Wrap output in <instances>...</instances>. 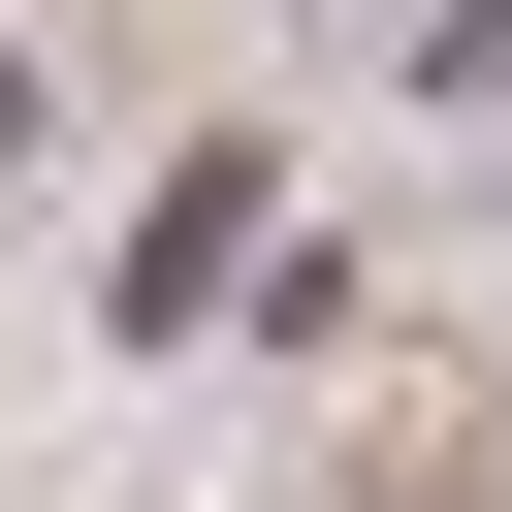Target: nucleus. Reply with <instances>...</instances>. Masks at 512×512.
Returning <instances> with one entry per match:
<instances>
[{"label": "nucleus", "mask_w": 512, "mask_h": 512, "mask_svg": "<svg viewBox=\"0 0 512 512\" xmlns=\"http://www.w3.org/2000/svg\"><path fill=\"white\" fill-rule=\"evenodd\" d=\"M256 288V160H160V224H128V320H224Z\"/></svg>", "instance_id": "1"}]
</instances>
